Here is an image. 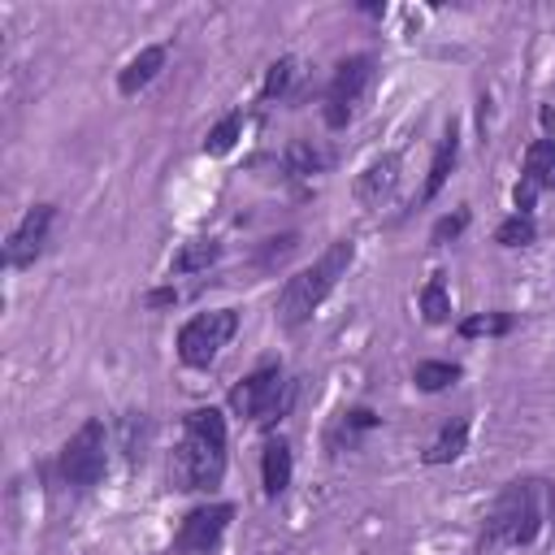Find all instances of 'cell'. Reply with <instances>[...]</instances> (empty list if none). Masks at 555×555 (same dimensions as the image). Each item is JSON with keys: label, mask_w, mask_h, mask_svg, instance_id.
<instances>
[{"label": "cell", "mask_w": 555, "mask_h": 555, "mask_svg": "<svg viewBox=\"0 0 555 555\" xmlns=\"http://www.w3.org/2000/svg\"><path fill=\"white\" fill-rule=\"evenodd\" d=\"M516 317L512 312H473L460 321V338H503L512 334Z\"/></svg>", "instance_id": "cell-19"}, {"label": "cell", "mask_w": 555, "mask_h": 555, "mask_svg": "<svg viewBox=\"0 0 555 555\" xmlns=\"http://www.w3.org/2000/svg\"><path fill=\"white\" fill-rule=\"evenodd\" d=\"M464 447H468V421H451V425H442V434L425 447V464L429 468H438V464H451V460H460L464 455Z\"/></svg>", "instance_id": "cell-17"}, {"label": "cell", "mask_w": 555, "mask_h": 555, "mask_svg": "<svg viewBox=\"0 0 555 555\" xmlns=\"http://www.w3.org/2000/svg\"><path fill=\"white\" fill-rule=\"evenodd\" d=\"M464 225H468V208H455V212H447V217H438L434 221V230H429V243H451V238H460L464 234Z\"/></svg>", "instance_id": "cell-25"}, {"label": "cell", "mask_w": 555, "mask_h": 555, "mask_svg": "<svg viewBox=\"0 0 555 555\" xmlns=\"http://www.w3.org/2000/svg\"><path fill=\"white\" fill-rule=\"evenodd\" d=\"M455 160H460V130H455V121H451V126L442 130L438 147H434V160H429V173H425V186H421V204L438 199V191L447 186V178H451Z\"/></svg>", "instance_id": "cell-13"}, {"label": "cell", "mask_w": 555, "mask_h": 555, "mask_svg": "<svg viewBox=\"0 0 555 555\" xmlns=\"http://www.w3.org/2000/svg\"><path fill=\"white\" fill-rule=\"evenodd\" d=\"M165 61H169V48L165 43H152V48H139L126 65H121V74H117V91L130 100V95H139V91H147L152 82H156V74L165 69Z\"/></svg>", "instance_id": "cell-10"}, {"label": "cell", "mask_w": 555, "mask_h": 555, "mask_svg": "<svg viewBox=\"0 0 555 555\" xmlns=\"http://www.w3.org/2000/svg\"><path fill=\"white\" fill-rule=\"evenodd\" d=\"M56 221V204H30L26 217L13 225L9 243H4V264L9 269H30L48 243V230Z\"/></svg>", "instance_id": "cell-9"}, {"label": "cell", "mask_w": 555, "mask_h": 555, "mask_svg": "<svg viewBox=\"0 0 555 555\" xmlns=\"http://www.w3.org/2000/svg\"><path fill=\"white\" fill-rule=\"evenodd\" d=\"M291 473H295L291 442L286 438H264V451H260V486H264V499H278L291 486Z\"/></svg>", "instance_id": "cell-12"}, {"label": "cell", "mask_w": 555, "mask_h": 555, "mask_svg": "<svg viewBox=\"0 0 555 555\" xmlns=\"http://www.w3.org/2000/svg\"><path fill=\"white\" fill-rule=\"evenodd\" d=\"M225 477V416L221 408H191L182 416V442L169 455L173 490H217Z\"/></svg>", "instance_id": "cell-2"}, {"label": "cell", "mask_w": 555, "mask_h": 555, "mask_svg": "<svg viewBox=\"0 0 555 555\" xmlns=\"http://www.w3.org/2000/svg\"><path fill=\"white\" fill-rule=\"evenodd\" d=\"M56 468H61V481L74 486V490H91L100 486L104 468H108V434H104V421H82L69 442L61 447L56 455Z\"/></svg>", "instance_id": "cell-5"}, {"label": "cell", "mask_w": 555, "mask_h": 555, "mask_svg": "<svg viewBox=\"0 0 555 555\" xmlns=\"http://www.w3.org/2000/svg\"><path fill=\"white\" fill-rule=\"evenodd\" d=\"M369 82H373V56H347L334 65V78L325 87V108H321L330 130H343L356 117Z\"/></svg>", "instance_id": "cell-7"}, {"label": "cell", "mask_w": 555, "mask_h": 555, "mask_svg": "<svg viewBox=\"0 0 555 555\" xmlns=\"http://www.w3.org/2000/svg\"><path fill=\"white\" fill-rule=\"evenodd\" d=\"M169 304H178V291L173 286H160V291L147 295V308H169Z\"/></svg>", "instance_id": "cell-27"}, {"label": "cell", "mask_w": 555, "mask_h": 555, "mask_svg": "<svg viewBox=\"0 0 555 555\" xmlns=\"http://www.w3.org/2000/svg\"><path fill=\"white\" fill-rule=\"evenodd\" d=\"M217 260H221V243H217V238H186V243L173 251L169 273H204V269L217 264Z\"/></svg>", "instance_id": "cell-15"}, {"label": "cell", "mask_w": 555, "mask_h": 555, "mask_svg": "<svg viewBox=\"0 0 555 555\" xmlns=\"http://www.w3.org/2000/svg\"><path fill=\"white\" fill-rule=\"evenodd\" d=\"M533 238H538L533 212H512V217L499 221V230H494V243H499V247H529Z\"/></svg>", "instance_id": "cell-22"}, {"label": "cell", "mask_w": 555, "mask_h": 555, "mask_svg": "<svg viewBox=\"0 0 555 555\" xmlns=\"http://www.w3.org/2000/svg\"><path fill=\"white\" fill-rule=\"evenodd\" d=\"M234 334H238V312H234V308L199 312V317H191V321L178 330V360H182L186 369H208V364L230 347Z\"/></svg>", "instance_id": "cell-6"}, {"label": "cell", "mask_w": 555, "mask_h": 555, "mask_svg": "<svg viewBox=\"0 0 555 555\" xmlns=\"http://www.w3.org/2000/svg\"><path fill=\"white\" fill-rule=\"evenodd\" d=\"M238 139H243V113H225V117L208 130L204 152H208V156H225V152H234Z\"/></svg>", "instance_id": "cell-23"}, {"label": "cell", "mask_w": 555, "mask_h": 555, "mask_svg": "<svg viewBox=\"0 0 555 555\" xmlns=\"http://www.w3.org/2000/svg\"><path fill=\"white\" fill-rule=\"evenodd\" d=\"M295 403V382L282 377L278 364H264L256 373H247L238 386H230V412L243 421H260V425H278Z\"/></svg>", "instance_id": "cell-4"}, {"label": "cell", "mask_w": 555, "mask_h": 555, "mask_svg": "<svg viewBox=\"0 0 555 555\" xmlns=\"http://www.w3.org/2000/svg\"><path fill=\"white\" fill-rule=\"evenodd\" d=\"M295 247H299V238H295V234L269 238V247H264V256H260V269H273V264H282V260H286Z\"/></svg>", "instance_id": "cell-26"}, {"label": "cell", "mask_w": 555, "mask_h": 555, "mask_svg": "<svg viewBox=\"0 0 555 555\" xmlns=\"http://www.w3.org/2000/svg\"><path fill=\"white\" fill-rule=\"evenodd\" d=\"M520 178L533 182L538 191L555 186V139H551V134H542V139L529 143V152H525V173H520Z\"/></svg>", "instance_id": "cell-16"}, {"label": "cell", "mask_w": 555, "mask_h": 555, "mask_svg": "<svg viewBox=\"0 0 555 555\" xmlns=\"http://www.w3.org/2000/svg\"><path fill=\"white\" fill-rule=\"evenodd\" d=\"M295 78H299V61H295V56H278V61L269 65L264 82H260V100H264V104L282 100V95L291 91V82H295Z\"/></svg>", "instance_id": "cell-20"}, {"label": "cell", "mask_w": 555, "mask_h": 555, "mask_svg": "<svg viewBox=\"0 0 555 555\" xmlns=\"http://www.w3.org/2000/svg\"><path fill=\"white\" fill-rule=\"evenodd\" d=\"M234 520V503H204V507H191L173 533V551L178 555H208L221 533L230 529Z\"/></svg>", "instance_id": "cell-8"}, {"label": "cell", "mask_w": 555, "mask_h": 555, "mask_svg": "<svg viewBox=\"0 0 555 555\" xmlns=\"http://www.w3.org/2000/svg\"><path fill=\"white\" fill-rule=\"evenodd\" d=\"M282 165L291 178H312V173H325L330 169V152L312 139H291L286 152H282Z\"/></svg>", "instance_id": "cell-14"}, {"label": "cell", "mask_w": 555, "mask_h": 555, "mask_svg": "<svg viewBox=\"0 0 555 555\" xmlns=\"http://www.w3.org/2000/svg\"><path fill=\"white\" fill-rule=\"evenodd\" d=\"M377 425H382V416H377L373 408H351V412H343V416H338V425L330 429V447H334V451H338L343 442H347V447H356V442H360V434H369V429H377Z\"/></svg>", "instance_id": "cell-18"}, {"label": "cell", "mask_w": 555, "mask_h": 555, "mask_svg": "<svg viewBox=\"0 0 555 555\" xmlns=\"http://www.w3.org/2000/svg\"><path fill=\"white\" fill-rule=\"evenodd\" d=\"M421 317H425L429 325H447V321H451V295H447L442 278H429V282L421 286Z\"/></svg>", "instance_id": "cell-24"}, {"label": "cell", "mask_w": 555, "mask_h": 555, "mask_svg": "<svg viewBox=\"0 0 555 555\" xmlns=\"http://www.w3.org/2000/svg\"><path fill=\"white\" fill-rule=\"evenodd\" d=\"M395 186H399V156L386 152V156H377V160H369V165L360 169V178H356V199H360V204H382Z\"/></svg>", "instance_id": "cell-11"}, {"label": "cell", "mask_w": 555, "mask_h": 555, "mask_svg": "<svg viewBox=\"0 0 555 555\" xmlns=\"http://www.w3.org/2000/svg\"><path fill=\"white\" fill-rule=\"evenodd\" d=\"M412 382L421 386V390H447V386H455L460 382V364H451V360H421L416 369H412Z\"/></svg>", "instance_id": "cell-21"}, {"label": "cell", "mask_w": 555, "mask_h": 555, "mask_svg": "<svg viewBox=\"0 0 555 555\" xmlns=\"http://www.w3.org/2000/svg\"><path fill=\"white\" fill-rule=\"evenodd\" d=\"M351 260H356V243L351 238H334L308 269H299L295 278H286V286L278 295V321L286 330H299L325 304V295L338 286V278H347Z\"/></svg>", "instance_id": "cell-3"}, {"label": "cell", "mask_w": 555, "mask_h": 555, "mask_svg": "<svg viewBox=\"0 0 555 555\" xmlns=\"http://www.w3.org/2000/svg\"><path fill=\"white\" fill-rule=\"evenodd\" d=\"M555 512V490L546 477H516L507 481L490 512H486V529H481V551H499V546H529L542 525Z\"/></svg>", "instance_id": "cell-1"}]
</instances>
